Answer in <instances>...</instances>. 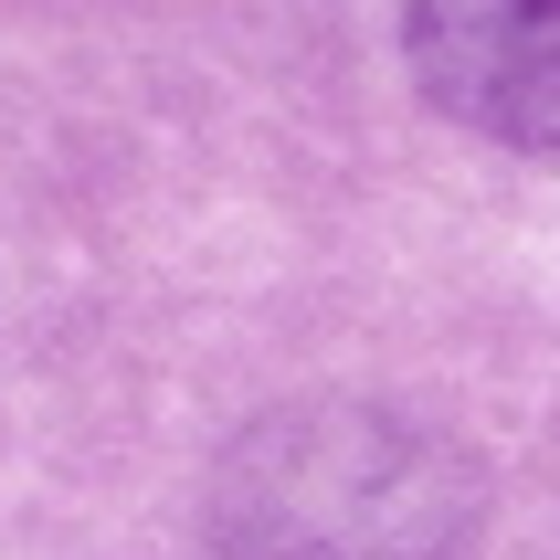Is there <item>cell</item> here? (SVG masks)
Returning <instances> with one entry per match:
<instances>
[{
  "label": "cell",
  "instance_id": "cell-1",
  "mask_svg": "<svg viewBox=\"0 0 560 560\" xmlns=\"http://www.w3.org/2000/svg\"><path fill=\"white\" fill-rule=\"evenodd\" d=\"M296 434L307 455H276V444L233 455V487H244L233 560H412L455 529L423 508V466L392 423L317 412Z\"/></svg>",
  "mask_w": 560,
  "mask_h": 560
},
{
  "label": "cell",
  "instance_id": "cell-2",
  "mask_svg": "<svg viewBox=\"0 0 560 560\" xmlns=\"http://www.w3.org/2000/svg\"><path fill=\"white\" fill-rule=\"evenodd\" d=\"M402 54L455 127L560 159V0H402Z\"/></svg>",
  "mask_w": 560,
  "mask_h": 560
}]
</instances>
